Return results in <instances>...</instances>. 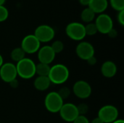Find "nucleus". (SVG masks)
Masks as SVG:
<instances>
[{
  "label": "nucleus",
  "mask_w": 124,
  "mask_h": 123,
  "mask_svg": "<svg viewBox=\"0 0 124 123\" xmlns=\"http://www.w3.org/2000/svg\"><path fill=\"white\" fill-rule=\"evenodd\" d=\"M10 57L14 62H18L25 57V53L21 47H17L11 51Z\"/></svg>",
  "instance_id": "19"
},
{
  "label": "nucleus",
  "mask_w": 124,
  "mask_h": 123,
  "mask_svg": "<svg viewBox=\"0 0 124 123\" xmlns=\"http://www.w3.org/2000/svg\"><path fill=\"white\" fill-rule=\"evenodd\" d=\"M84 28H85L86 36H94L98 32L95 23L93 22L88 23L86 26H84Z\"/></svg>",
  "instance_id": "20"
},
{
  "label": "nucleus",
  "mask_w": 124,
  "mask_h": 123,
  "mask_svg": "<svg viewBox=\"0 0 124 123\" xmlns=\"http://www.w3.org/2000/svg\"><path fill=\"white\" fill-rule=\"evenodd\" d=\"M9 84L10 85V86L12 88H17L18 87V86H19V83H18V80H17V78L13 80H12L10 83H9Z\"/></svg>",
  "instance_id": "30"
},
{
  "label": "nucleus",
  "mask_w": 124,
  "mask_h": 123,
  "mask_svg": "<svg viewBox=\"0 0 124 123\" xmlns=\"http://www.w3.org/2000/svg\"><path fill=\"white\" fill-rule=\"evenodd\" d=\"M118 109L113 105H105L98 112V117L104 123H112L118 120Z\"/></svg>",
  "instance_id": "5"
},
{
  "label": "nucleus",
  "mask_w": 124,
  "mask_h": 123,
  "mask_svg": "<svg viewBox=\"0 0 124 123\" xmlns=\"http://www.w3.org/2000/svg\"><path fill=\"white\" fill-rule=\"evenodd\" d=\"M4 64V60H3V57H2V56L0 54V67H1V65Z\"/></svg>",
  "instance_id": "33"
},
{
  "label": "nucleus",
  "mask_w": 124,
  "mask_h": 123,
  "mask_svg": "<svg viewBox=\"0 0 124 123\" xmlns=\"http://www.w3.org/2000/svg\"><path fill=\"white\" fill-rule=\"evenodd\" d=\"M76 107H77V109H78V112L79 115L85 116V115L89 111V107L86 104H80L79 105H78Z\"/></svg>",
  "instance_id": "25"
},
{
  "label": "nucleus",
  "mask_w": 124,
  "mask_h": 123,
  "mask_svg": "<svg viewBox=\"0 0 124 123\" xmlns=\"http://www.w3.org/2000/svg\"><path fill=\"white\" fill-rule=\"evenodd\" d=\"M70 75L68 68L62 64H56L51 67L48 78L51 83L60 85L65 83Z\"/></svg>",
  "instance_id": "1"
},
{
  "label": "nucleus",
  "mask_w": 124,
  "mask_h": 123,
  "mask_svg": "<svg viewBox=\"0 0 124 123\" xmlns=\"http://www.w3.org/2000/svg\"><path fill=\"white\" fill-rule=\"evenodd\" d=\"M73 123H90V122L86 116L78 115Z\"/></svg>",
  "instance_id": "26"
},
{
  "label": "nucleus",
  "mask_w": 124,
  "mask_h": 123,
  "mask_svg": "<svg viewBox=\"0 0 124 123\" xmlns=\"http://www.w3.org/2000/svg\"><path fill=\"white\" fill-rule=\"evenodd\" d=\"M110 3L111 7L118 12L124 9V0H110Z\"/></svg>",
  "instance_id": "22"
},
{
  "label": "nucleus",
  "mask_w": 124,
  "mask_h": 123,
  "mask_svg": "<svg viewBox=\"0 0 124 123\" xmlns=\"http://www.w3.org/2000/svg\"><path fill=\"white\" fill-rule=\"evenodd\" d=\"M51 82L47 76H38L33 83L35 88L39 91H44L49 88Z\"/></svg>",
  "instance_id": "16"
},
{
  "label": "nucleus",
  "mask_w": 124,
  "mask_h": 123,
  "mask_svg": "<svg viewBox=\"0 0 124 123\" xmlns=\"http://www.w3.org/2000/svg\"><path fill=\"white\" fill-rule=\"evenodd\" d=\"M86 62H87V63H88L89 65L93 66V65H96V64H97V60L96 57L93 56V57H92L91 58H89L88 60H86Z\"/></svg>",
  "instance_id": "29"
},
{
  "label": "nucleus",
  "mask_w": 124,
  "mask_h": 123,
  "mask_svg": "<svg viewBox=\"0 0 124 123\" xmlns=\"http://www.w3.org/2000/svg\"><path fill=\"white\" fill-rule=\"evenodd\" d=\"M112 123H124V121L123 120H116V121Z\"/></svg>",
  "instance_id": "34"
},
{
  "label": "nucleus",
  "mask_w": 124,
  "mask_h": 123,
  "mask_svg": "<svg viewBox=\"0 0 124 123\" xmlns=\"http://www.w3.org/2000/svg\"><path fill=\"white\" fill-rule=\"evenodd\" d=\"M108 35L109 37H110V38H116V37H117V36H118V32H117V30H116L115 28H113L108 33Z\"/></svg>",
  "instance_id": "28"
},
{
  "label": "nucleus",
  "mask_w": 124,
  "mask_h": 123,
  "mask_svg": "<svg viewBox=\"0 0 124 123\" xmlns=\"http://www.w3.org/2000/svg\"><path fill=\"white\" fill-rule=\"evenodd\" d=\"M57 93L60 95V96L64 100L65 99H68L70 96V89L68 87H62V88H60L59 90V91Z\"/></svg>",
  "instance_id": "23"
},
{
  "label": "nucleus",
  "mask_w": 124,
  "mask_h": 123,
  "mask_svg": "<svg viewBox=\"0 0 124 123\" xmlns=\"http://www.w3.org/2000/svg\"><path fill=\"white\" fill-rule=\"evenodd\" d=\"M98 32L102 34H108V33L113 28V22L112 18L107 14H100L97 16L95 20Z\"/></svg>",
  "instance_id": "11"
},
{
  "label": "nucleus",
  "mask_w": 124,
  "mask_h": 123,
  "mask_svg": "<svg viewBox=\"0 0 124 123\" xmlns=\"http://www.w3.org/2000/svg\"><path fill=\"white\" fill-rule=\"evenodd\" d=\"M33 35L40 43H47L54 38L55 32L51 26L48 25H41L36 28Z\"/></svg>",
  "instance_id": "6"
},
{
  "label": "nucleus",
  "mask_w": 124,
  "mask_h": 123,
  "mask_svg": "<svg viewBox=\"0 0 124 123\" xmlns=\"http://www.w3.org/2000/svg\"><path fill=\"white\" fill-rule=\"evenodd\" d=\"M17 72L16 66L11 62L4 63L0 67V78L5 83H10L17 78Z\"/></svg>",
  "instance_id": "10"
},
{
  "label": "nucleus",
  "mask_w": 124,
  "mask_h": 123,
  "mask_svg": "<svg viewBox=\"0 0 124 123\" xmlns=\"http://www.w3.org/2000/svg\"><path fill=\"white\" fill-rule=\"evenodd\" d=\"M5 1H6V0H0V6H2V5L4 4Z\"/></svg>",
  "instance_id": "35"
},
{
  "label": "nucleus",
  "mask_w": 124,
  "mask_h": 123,
  "mask_svg": "<svg viewBox=\"0 0 124 123\" xmlns=\"http://www.w3.org/2000/svg\"><path fill=\"white\" fill-rule=\"evenodd\" d=\"M9 16L8 9L4 6H0V22L5 21Z\"/></svg>",
  "instance_id": "24"
},
{
  "label": "nucleus",
  "mask_w": 124,
  "mask_h": 123,
  "mask_svg": "<svg viewBox=\"0 0 124 123\" xmlns=\"http://www.w3.org/2000/svg\"><path fill=\"white\" fill-rule=\"evenodd\" d=\"M117 19H118V22L121 24V25L124 26V10H121V11H119V12H118V16H117Z\"/></svg>",
  "instance_id": "27"
},
{
  "label": "nucleus",
  "mask_w": 124,
  "mask_h": 123,
  "mask_svg": "<svg viewBox=\"0 0 124 123\" xmlns=\"http://www.w3.org/2000/svg\"><path fill=\"white\" fill-rule=\"evenodd\" d=\"M85 25L81 22H73L69 23L66 28L65 32L67 36L74 41H81L86 36L85 33Z\"/></svg>",
  "instance_id": "4"
},
{
  "label": "nucleus",
  "mask_w": 124,
  "mask_h": 123,
  "mask_svg": "<svg viewBox=\"0 0 124 123\" xmlns=\"http://www.w3.org/2000/svg\"><path fill=\"white\" fill-rule=\"evenodd\" d=\"M90 123H104L98 117H96V118H94V119H93L92 120V122H90Z\"/></svg>",
  "instance_id": "32"
},
{
  "label": "nucleus",
  "mask_w": 124,
  "mask_h": 123,
  "mask_svg": "<svg viewBox=\"0 0 124 123\" xmlns=\"http://www.w3.org/2000/svg\"><path fill=\"white\" fill-rule=\"evenodd\" d=\"M50 46L55 54L61 53L64 49V43L61 41H59V40L54 41Z\"/></svg>",
  "instance_id": "21"
},
{
  "label": "nucleus",
  "mask_w": 124,
  "mask_h": 123,
  "mask_svg": "<svg viewBox=\"0 0 124 123\" xmlns=\"http://www.w3.org/2000/svg\"><path fill=\"white\" fill-rule=\"evenodd\" d=\"M92 91L91 86L85 80H78L73 86V92L74 95L81 99L89 98L92 94Z\"/></svg>",
  "instance_id": "9"
},
{
  "label": "nucleus",
  "mask_w": 124,
  "mask_h": 123,
  "mask_svg": "<svg viewBox=\"0 0 124 123\" xmlns=\"http://www.w3.org/2000/svg\"><path fill=\"white\" fill-rule=\"evenodd\" d=\"M56 54L50 46H44L38 51V59L39 62L50 65L55 59Z\"/></svg>",
  "instance_id": "13"
},
{
  "label": "nucleus",
  "mask_w": 124,
  "mask_h": 123,
  "mask_svg": "<svg viewBox=\"0 0 124 123\" xmlns=\"http://www.w3.org/2000/svg\"><path fill=\"white\" fill-rule=\"evenodd\" d=\"M59 113L61 118L67 123H73L79 115L76 105L72 103L64 104Z\"/></svg>",
  "instance_id": "8"
},
{
  "label": "nucleus",
  "mask_w": 124,
  "mask_h": 123,
  "mask_svg": "<svg viewBox=\"0 0 124 123\" xmlns=\"http://www.w3.org/2000/svg\"><path fill=\"white\" fill-rule=\"evenodd\" d=\"M41 43L33 34L27 35L21 42V48L25 54H34L40 49Z\"/></svg>",
  "instance_id": "7"
},
{
  "label": "nucleus",
  "mask_w": 124,
  "mask_h": 123,
  "mask_svg": "<svg viewBox=\"0 0 124 123\" xmlns=\"http://www.w3.org/2000/svg\"><path fill=\"white\" fill-rule=\"evenodd\" d=\"M15 66L17 75L23 79H30L36 75V64L31 59L25 57Z\"/></svg>",
  "instance_id": "2"
},
{
  "label": "nucleus",
  "mask_w": 124,
  "mask_h": 123,
  "mask_svg": "<svg viewBox=\"0 0 124 123\" xmlns=\"http://www.w3.org/2000/svg\"><path fill=\"white\" fill-rule=\"evenodd\" d=\"M76 53L81 59L86 61L92 57L94 56V48L90 43L81 41L77 45Z\"/></svg>",
  "instance_id": "12"
},
{
  "label": "nucleus",
  "mask_w": 124,
  "mask_h": 123,
  "mask_svg": "<svg viewBox=\"0 0 124 123\" xmlns=\"http://www.w3.org/2000/svg\"><path fill=\"white\" fill-rule=\"evenodd\" d=\"M51 67L49 65L44 64L39 62V64H36V74L39 76H47L49 75Z\"/></svg>",
  "instance_id": "17"
},
{
  "label": "nucleus",
  "mask_w": 124,
  "mask_h": 123,
  "mask_svg": "<svg viewBox=\"0 0 124 123\" xmlns=\"http://www.w3.org/2000/svg\"><path fill=\"white\" fill-rule=\"evenodd\" d=\"M64 104L63 99L60 96L57 92L52 91L49 93L44 99V105L46 110L51 113H57L60 112Z\"/></svg>",
  "instance_id": "3"
},
{
  "label": "nucleus",
  "mask_w": 124,
  "mask_h": 123,
  "mask_svg": "<svg viewBox=\"0 0 124 123\" xmlns=\"http://www.w3.org/2000/svg\"><path fill=\"white\" fill-rule=\"evenodd\" d=\"M81 18L85 22H92L95 18V13L89 7H87L81 12Z\"/></svg>",
  "instance_id": "18"
},
{
  "label": "nucleus",
  "mask_w": 124,
  "mask_h": 123,
  "mask_svg": "<svg viewBox=\"0 0 124 123\" xmlns=\"http://www.w3.org/2000/svg\"><path fill=\"white\" fill-rule=\"evenodd\" d=\"M101 72L105 78H113L117 72V66L112 61H106L101 66Z\"/></svg>",
  "instance_id": "14"
},
{
  "label": "nucleus",
  "mask_w": 124,
  "mask_h": 123,
  "mask_svg": "<svg viewBox=\"0 0 124 123\" xmlns=\"http://www.w3.org/2000/svg\"><path fill=\"white\" fill-rule=\"evenodd\" d=\"M80 3L84 6H89L91 0H79Z\"/></svg>",
  "instance_id": "31"
},
{
  "label": "nucleus",
  "mask_w": 124,
  "mask_h": 123,
  "mask_svg": "<svg viewBox=\"0 0 124 123\" xmlns=\"http://www.w3.org/2000/svg\"><path fill=\"white\" fill-rule=\"evenodd\" d=\"M108 6V0H91L89 7L96 14L103 12Z\"/></svg>",
  "instance_id": "15"
}]
</instances>
